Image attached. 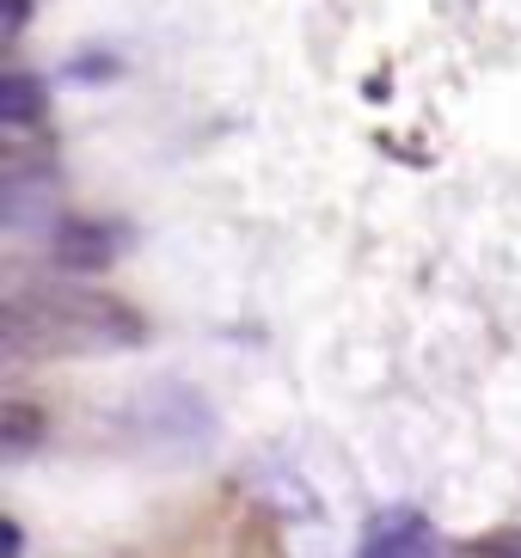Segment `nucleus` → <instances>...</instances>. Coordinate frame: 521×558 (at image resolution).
Instances as JSON below:
<instances>
[{"mask_svg":"<svg viewBox=\"0 0 521 558\" xmlns=\"http://www.w3.org/2000/svg\"><path fill=\"white\" fill-rule=\"evenodd\" d=\"M0 331L25 356H93V350H135L147 338V319L130 301L93 289H32L7 301Z\"/></svg>","mask_w":521,"mask_h":558,"instance_id":"nucleus-1","label":"nucleus"},{"mask_svg":"<svg viewBox=\"0 0 521 558\" xmlns=\"http://www.w3.org/2000/svg\"><path fill=\"white\" fill-rule=\"evenodd\" d=\"M362 558H441V553H436V534H429V522L417 509H387L368 527Z\"/></svg>","mask_w":521,"mask_h":558,"instance_id":"nucleus-2","label":"nucleus"},{"mask_svg":"<svg viewBox=\"0 0 521 558\" xmlns=\"http://www.w3.org/2000/svg\"><path fill=\"white\" fill-rule=\"evenodd\" d=\"M117 240L123 233L105 228V221H62L56 240H49V258L62 264V270H105L117 258Z\"/></svg>","mask_w":521,"mask_h":558,"instance_id":"nucleus-3","label":"nucleus"},{"mask_svg":"<svg viewBox=\"0 0 521 558\" xmlns=\"http://www.w3.org/2000/svg\"><path fill=\"white\" fill-rule=\"evenodd\" d=\"M44 429H49V417L37 405H25V399H7V405H0V448H7V454L37 448L44 442Z\"/></svg>","mask_w":521,"mask_h":558,"instance_id":"nucleus-4","label":"nucleus"},{"mask_svg":"<svg viewBox=\"0 0 521 558\" xmlns=\"http://www.w3.org/2000/svg\"><path fill=\"white\" fill-rule=\"evenodd\" d=\"M37 111H44V99H37V81L13 74V81L0 86V123H7V130H19V123H32Z\"/></svg>","mask_w":521,"mask_h":558,"instance_id":"nucleus-5","label":"nucleus"},{"mask_svg":"<svg viewBox=\"0 0 521 558\" xmlns=\"http://www.w3.org/2000/svg\"><path fill=\"white\" fill-rule=\"evenodd\" d=\"M233 558H282L277 522H270V515H245L240 541H233Z\"/></svg>","mask_w":521,"mask_h":558,"instance_id":"nucleus-6","label":"nucleus"},{"mask_svg":"<svg viewBox=\"0 0 521 558\" xmlns=\"http://www.w3.org/2000/svg\"><path fill=\"white\" fill-rule=\"evenodd\" d=\"M441 558H521V527H497V534L460 541L455 553H441Z\"/></svg>","mask_w":521,"mask_h":558,"instance_id":"nucleus-7","label":"nucleus"},{"mask_svg":"<svg viewBox=\"0 0 521 558\" xmlns=\"http://www.w3.org/2000/svg\"><path fill=\"white\" fill-rule=\"evenodd\" d=\"M19 19H25V0H7V37L19 32Z\"/></svg>","mask_w":521,"mask_h":558,"instance_id":"nucleus-8","label":"nucleus"}]
</instances>
